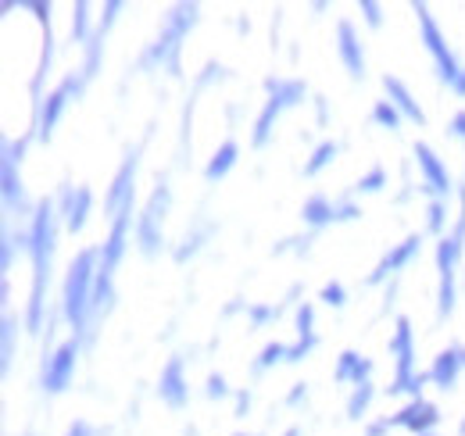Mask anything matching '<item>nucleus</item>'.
I'll list each match as a JSON object with an SVG mask.
<instances>
[{"label":"nucleus","mask_w":465,"mask_h":436,"mask_svg":"<svg viewBox=\"0 0 465 436\" xmlns=\"http://www.w3.org/2000/svg\"><path fill=\"white\" fill-rule=\"evenodd\" d=\"M287 436H297V430H287Z\"/></svg>","instance_id":"ea45409f"},{"label":"nucleus","mask_w":465,"mask_h":436,"mask_svg":"<svg viewBox=\"0 0 465 436\" xmlns=\"http://www.w3.org/2000/svg\"><path fill=\"white\" fill-rule=\"evenodd\" d=\"M411 11L419 15V25H422V40H426V51H430V54H433V61H437V68H440V79H448V83H459V79H462V68H459L455 54L448 51V44H444L440 29L433 25V18H430L426 4H411Z\"/></svg>","instance_id":"7ed1b4c3"},{"label":"nucleus","mask_w":465,"mask_h":436,"mask_svg":"<svg viewBox=\"0 0 465 436\" xmlns=\"http://www.w3.org/2000/svg\"><path fill=\"white\" fill-rule=\"evenodd\" d=\"M129 215H133V204L129 208H122L115 215V229H112V236H108V243H104V265L101 269H115L118 258H122V247H125V225H129Z\"/></svg>","instance_id":"dca6fc26"},{"label":"nucleus","mask_w":465,"mask_h":436,"mask_svg":"<svg viewBox=\"0 0 465 436\" xmlns=\"http://www.w3.org/2000/svg\"><path fill=\"white\" fill-rule=\"evenodd\" d=\"M415 158H419V168H422V175H426V183L437 190V193H448L451 190V179H448V168L440 164V158L426 147V144H419L415 147Z\"/></svg>","instance_id":"4468645a"},{"label":"nucleus","mask_w":465,"mask_h":436,"mask_svg":"<svg viewBox=\"0 0 465 436\" xmlns=\"http://www.w3.org/2000/svg\"><path fill=\"white\" fill-rule=\"evenodd\" d=\"M433 422H437V408L415 397V401L408 404L405 411H398V415H394L387 426H401V430H411V433L422 436L426 430H430V426H433Z\"/></svg>","instance_id":"9d476101"},{"label":"nucleus","mask_w":465,"mask_h":436,"mask_svg":"<svg viewBox=\"0 0 465 436\" xmlns=\"http://www.w3.org/2000/svg\"><path fill=\"white\" fill-rule=\"evenodd\" d=\"M133 175H136V154H129L125 164L118 168L115 175V186H112V193H108V212H122V208H129L133 204Z\"/></svg>","instance_id":"9b49d317"},{"label":"nucleus","mask_w":465,"mask_h":436,"mask_svg":"<svg viewBox=\"0 0 465 436\" xmlns=\"http://www.w3.org/2000/svg\"><path fill=\"white\" fill-rule=\"evenodd\" d=\"M75 354H79V347H75V340H68V343H61L58 351H54V358H47L44 382H47L51 393H61L68 386L72 372H75Z\"/></svg>","instance_id":"0eeeda50"},{"label":"nucleus","mask_w":465,"mask_h":436,"mask_svg":"<svg viewBox=\"0 0 465 436\" xmlns=\"http://www.w3.org/2000/svg\"><path fill=\"white\" fill-rule=\"evenodd\" d=\"M68 436H86V426H72V430H68Z\"/></svg>","instance_id":"4c0bfd02"},{"label":"nucleus","mask_w":465,"mask_h":436,"mask_svg":"<svg viewBox=\"0 0 465 436\" xmlns=\"http://www.w3.org/2000/svg\"><path fill=\"white\" fill-rule=\"evenodd\" d=\"M193 22H197V7H193V4H179V7H175V15H173V22H169V33L158 40L154 57H162L169 68H175V47H179L183 33H186Z\"/></svg>","instance_id":"423d86ee"},{"label":"nucleus","mask_w":465,"mask_h":436,"mask_svg":"<svg viewBox=\"0 0 465 436\" xmlns=\"http://www.w3.org/2000/svg\"><path fill=\"white\" fill-rule=\"evenodd\" d=\"M451 125H455V133H459V136H465V111L462 114H455V122H451Z\"/></svg>","instance_id":"e433bc0d"},{"label":"nucleus","mask_w":465,"mask_h":436,"mask_svg":"<svg viewBox=\"0 0 465 436\" xmlns=\"http://www.w3.org/2000/svg\"><path fill=\"white\" fill-rule=\"evenodd\" d=\"M86 212H90V190L79 186V190L68 193V229H72V233L86 225Z\"/></svg>","instance_id":"412c9836"},{"label":"nucleus","mask_w":465,"mask_h":436,"mask_svg":"<svg viewBox=\"0 0 465 436\" xmlns=\"http://www.w3.org/2000/svg\"><path fill=\"white\" fill-rule=\"evenodd\" d=\"M372 118H376L380 125H387V129H398V111L391 108V104H376Z\"/></svg>","instance_id":"cd10ccee"},{"label":"nucleus","mask_w":465,"mask_h":436,"mask_svg":"<svg viewBox=\"0 0 465 436\" xmlns=\"http://www.w3.org/2000/svg\"><path fill=\"white\" fill-rule=\"evenodd\" d=\"M72 94H79V83H75V79H64L58 90L47 97V108H44V118H40V129H44V136H47V140H51V133H54L61 111H64V104H68V97H72Z\"/></svg>","instance_id":"ddd939ff"},{"label":"nucleus","mask_w":465,"mask_h":436,"mask_svg":"<svg viewBox=\"0 0 465 436\" xmlns=\"http://www.w3.org/2000/svg\"><path fill=\"white\" fill-rule=\"evenodd\" d=\"M383 86H387V94H391V101H394L398 108L405 111V114H408V118H411V122H419V125L426 122V114H422V108H419V104L411 101V94H408V90H405V83H401V79H394V75H387V79H383Z\"/></svg>","instance_id":"aec40b11"},{"label":"nucleus","mask_w":465,"mask_h":436,"mask_svg":"<svg viewBox=\"0 0 465 436\" xmlns=\"http://www.w3.org/2000/svg\"><path fill=\"white\" fill-rule=\"evenodd\" d=\"M462 436H465V422H462Z\"/></svg>","instance_id":"a19ab883"},{"label":"nucleus","mask_w":465,"mask_h":436,"mask_svg":"<svg viewBox=\"0 0 465 436\" xmlns=\"http://www.w3.org/2000/svg\"><path fill=\"white\" fill-rule=\"evenodd\" d=\"M369 372V362H361L354 351H348L344 358H341V369H337V380L341 382H348V380H358L361 382V376Z\"/></svg>","instance_id":"b1692460"},{"label":"nucleus","mask_w":465,"mask_h":436,"mask_svg":"<svg viewBox=\"0 0 465 436\" xmlns=\"http://www.w3.org/2000/svg\"><path fill=\"white\" fill-rule=\"evenodd\" d=\"M415 251H419V236H408V240H405V243H401V247H398V251H391V254H387V258L380 262V269L372 272V279H369V282H380L383 275L398 272L401 265H408V258H411Z\"/></svg>","instance_id":"6ab92c4d"},{"label":"nucleus","mask_w":465,"mask_h":436,"mask_svg":"<svg viewBox=\"0 0 465 436\" xmlns=\"http://www.w3.org/2000/svg\"><path fill=\"white\" fill-rule=\"evenodd\" d=\"M361 11H365V18H369V25H380V7H376L372 0H365Z\"/></svg>","instance_id":"72a5a7b5"},{"label":"nucleus","mask_w":465,"mask_h":436,"mask_svg":"<svg viewBox=\"0 0 465 436\" xmlns=\"http://www.w3.org/2000/svg\"><path fill=\"white\" fill-rule=\"evenodd\" d=\"M465 365V351H444L440 358H437V365L430 369V380L437 382V386H455V380H459V369Z\"/></svg>","instance_id":"f3484780"},{"label":"nucleus","mask_w":465,"mask_h":436,"mask_svg":"<svg viewBox=\"0 0 465 436\" xmlns=\"http://www.w3.org/2000/svg\"><path fill=\"white\" fill-rule=\"evenodd\" d=\"M341 57H344V64H348V72L358 79V75H365V54H361V44H358V36H354V29H351L348 22H341Z\"/></svg>","instance_id":"2eb2a0df"},{"label":"nucleus","mask_w":465,"mask_h":436,"mask_svg":"<svg viewBox=\"0 0 465 436\" xmlns=\"http://www.w3.org/2000/svg\"><path fill=\"white\" fill-rule=\"evenodd\" d=\"M22 151H25V144L18 140V144H4V201L15 208H22V183H18V175H15V158L22 162Z\"/></svg>","instance_id":"f8f14e48"},{"label":"nucleus","mask_w":465,"mask_h":436,"mask_svg":"<svg viewBox=\"0 0 465 436\" xmlns=\"http://www.w3.org/2000/svg\"><path fill=\"white\" fill-rule=\"evenodd\" d=\"M380 183H383V172L376 168V172H369V175L358 183V190H369V193H372V190H380Z\"/></svg>","instance_id":"473e14b6"},{"label":"nucleus","mask_w":465,"mask_h":436,"mask_svg":"<svg viewBox=\"0 0 465 436\" xmlns=\"http://www.w3.org/2000/svg\"><path fill=\"white\" fill-rule=\"evenodd\" d=\"M162 397L173 404V408H183L186 404V386H183V362L173 358L162 372Z\"/></svg>","instance_id":"a211bd4d"},{"label":"nucleus","mask_w":465,"mask_h":436,"mask_svg":"<svg viewBox=\"0 0 465 436\" xmlns=\"http://www.w3.org/2000/svg\"><path fill=\"white\" fill-rule=\"evenodd\" d=\"M440 225H444V208L433 204V208H430V229H440Z\"/></svg>","instance_id":"f704fd0d"},{"label":"nucleus","mask_w":465,"mask_h":436,"mask_svg":"<svg viewBox=\"0 0 465 436\" xmlns=\"http://www.w3.org/2000/svg\"><path fill=\"white\" fill-rule=\"evenodd\" d=\"M322 301H326V304H333V308H341V304H344V286L330 282V286L322 290Z\"/></svg>","instance_id":"c756f323"},{"label":"nucleus","mask_w":465,"mask_h":436,"mask_svg":"<svg viewBox=\"0 0 465 436\" xmlns=\"http://www.w3.org/2000/svg\"><path fill=\"white\" fill-rule=\"evenodd\" d=\"M422 436H430V433H422Z\"/></svg>","instance_id":"79ce46f5"},{"label":"nucleus","mask_w":465,"mask_h":436,"mask_svg":"<svg viewBox=\"0 0 465 436\" xmlns=\"http://www.w3.org/2000/svg\"><path fill=\"white\" fill-rule=\"evenodd\" d=\"M86 4H75V22H72V36L75 40H86Z\"/></svg>","instance_id":"c85d7f7f"},{"label":"nucleus","mask_w":465,"mask_h":436,"mask_svg":"<svg viewBox=\"0 0 465 436\" xmlns=\"http://www.w3.org/2000/svg\"><path fill=\"white\" fill-rule=\"evenodd\" d=\"M208 393H212V397H223V393H226V380H223V376H212V382H208Z\"/></svg>","instance_id":"c9c22d12"},{"label":"nucleus","mask_w":465,"mask_h":436,"mask_svg":"<svg viewBox=\"0 0 465 436\" xmlns=\"http://www.w3.org/2000/svg\"><path fill=\"white\" fill-rule=\"evenodd\" d=\"M94 262H97V254H94V251H83V254L72 262L68 279H64V315H68V322H72L75 329L86 322V308L94 304V301H90Z\"/></svg>","instance_id":"f03ea898"},{"label":"nucleus","mask_w":465,"mask_h":436,"mask_svg":"<svg viewBox=\"0 0 465 436\" xmlns=\"http://www.w3.org/2000/svg\"><path fill=\"white\" fill-rule=\"evenodd\" d=\"M269 90H272V101L265 104V111H262V118H258V125H254V144L262 147L265 140H269V129H272V122H276V114L283 108H291V104H297L301 97H304V86L301 83H269Z\"/></svg>","instance_id":"20e7f679"},{"label":"nucleus","mask_w":465,"mask_h":436,"mask_svg":"<svg viewBox=\"0 0 465 436\" xmlns=\"http://www.w3.org/2000/svg\"><path fill=\"white\" fill-rule=\"evenodd\" d=\"M459 240H440L437 247V265H440V315H451L455 308V262H459Z\"/></svg>","instance_id":"39448f33"},{"label":"nucleus","mask_w":465,"mask_h":436,"mask_svg":"<svg viewBox=\"0 0 465 436\" xmlns=\"http://www.w3.org/2000/svg\"><path fill=\"white\" fill-rule=\"evenodd\" d=\"M51 247H54V212L44 201L36 222H33V236H29V251H33V301H29V329H40V312H44V286H47V265H51Z\"/></svg>","instance_id":"f257e3e1"},{"label":"nucleus","mask_w":465,"mask_h":436,"mask_svg":"<svg viewBox=\"0 0 465 436\" xmlns=\"http://www.w3.org/2000/svg\"><path fill=\"white\" fill-rule=\"evenodd\" d=\"M369 401H372V386H369V382H358V390H354V397H351V404H348L351 419H361V411L369 408Z\"/></svg>","instance_id":"393cba45"},{"label":"nucleus","mask_w":465,"mask_h":436,"mask_svg":"<svg viewBox=\"0 0 465 436\" xmlns=\"http://www.w3.org/2000/svg\"><path fill=\"white\" fill-rule=\"evenodd\" d=\"M283 354H287V347H283V343H269V347L262 351V362H258V365L265 369V365H272V362H276V358H283Z\"/></svg>","instance_id":"7c9ffc66"},{"label":"nucleus","mask_w":465,"mask_h":436,"mask_svg":"<svg viewBox=\"0 0 465 436\" xmlns=\"http://www.w3.org/2000/svg\"><path fill=\"white\" fill-rule=\"evenodd\" d=\"M304 218H308L312 225H322V222H330V218H354V208H341V212H333L322 197H315V201H308V204H304Z\"/></svg>","instance_id":"4be33fe9"},{"label":"nucleus","mask_w":465,"mask_h":436,"mask_svg":"<svg viewBox=\"0 0 465 436\" xmlns=\"http://www.w3.org/2000/svg\"><path fill=\"white\" fill-rule=\"evenodd\" d=\"M165 208H169V190L162 186L154 197H151V204H147V212L140 218V243H143V251H154L158 247V222L165 218Z\"/></svg>","instance_id":"1a4fd4ad"},{"label":"nucleus","mask_w":465,"mask_h":436,"mask_svg":"<svg viewBox=\"0 0 465 436\" xmlns=\"http://www.w3.org/2000/svg\"><path fill=\"white\" fill-rule=\"evenodd\" d=\"M333 158H337V144H322V147L312 154V162L304 164V175H315L322 164H330Z\"/></svg>","instance_id":"a878e982"},{"label":"nucleus","mask_w":465,"mask_h":436,"mask_svg":"<svg viewBox=\"0 0 465 436\" xmlns=\"http://www.w3.org/2000/svg\"><path fill=\"white\" fill-rule=\"evenodd\" d=\"M391 351L398 354V382L391 390H411L415 380H411V326H408V319H398V332L391 340Z\"/></svg>","instance_id":"6e6552de"},{"label":"nucleus","mask_w":465,"mask_h":436,"mask_svg":"<svg viewBox=\"0 0 465 436\" xmlns=\"http://www.w3.org/2000/svg\"><path fill=\"white\" fill-rule=\"evenodd\" d=\"M297 329H301V340H312V308H301Z\"/></svg>","instance_id":"2f4dec72"},{"label":"nucleus","mask_w":465,"mask_h":436,"mask_svg":"<svg viewBox=\"0 0 465 436\" xmlns=\"http://www.w3.org/2000/svg\"><path fill=\"white\" fill-rule=\"evenodd\" d=\"M455 90H459V94H462V97H465V72H462V79L455 83Z\"/></svg>","instance_id":"58836bf2"},{"label":"nucleus","mask_w":465,"mask_h":436,"mask_svg":"<svg viewBox=\"0 0 465 436\" xmlns=\"http://www.w3.org/2000/svg\"><path fill=\"white\" fill-rule=\"evenodd\" d=\"M232 162H236V144H232V140H230V144H223V147L215 151V158L208 162V168H204V175H208V179L215 183V179H223V175L230 172Z\"/></svg>","instance_id":"5701e85b"},{"label":"nucleus","mask_w":465,"mask_h":436,"mask_svg":"<svg viewBox=\"0 0 465 436\" xmlns=\"http://www.w3.org/2000/svg\"><path fill=\"white\" fill-rule=\"evenodd\" d=\"M15 354V319H4V369L11 365Z\"/></svg>","instance_id":"bb28decb"}]
</instances>
